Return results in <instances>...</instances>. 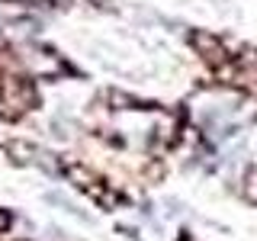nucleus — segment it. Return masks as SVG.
<instances>
[{
    "mask_svg": "<svg viewBox=\"0 0 257 241\" xmlns=\"http://www.w3.org/2000/svg\"><path fill=\"white\" fill-rule=\"evenodd\" d=\"M48 199H52V203H55V206H58V209H64V212H71V215H77V219H84V222H90V215H87V212H84V209H77V206H74V203H71V199H68V196H64V193H55V190H52V193H48Z\"/></svg>",
    "mask_w": 257,
    "mask_h": 241,
    "instance_id": "nucleus-1",
    "label": "nucleus"
}]
</instances>
